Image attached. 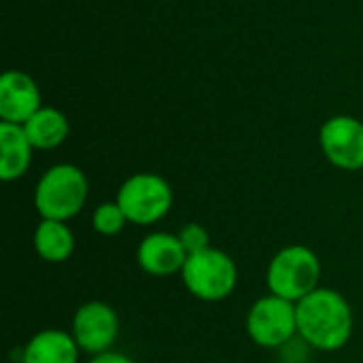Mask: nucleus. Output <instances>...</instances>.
Instances as JSON below:
<instances>
[{"label": "nucleus", "instance_id": "10", "mask_svg": "<svg viewBox=\"0 0 363 363\" xmlns=\"http://www.w3.org/2000/svg\"><path fill=\"white\" fill-rule=\"evenodd\" d=\"M40 111V94L36 83L17 70H9L0 79V117L2 121L23 125Z\"/></svg>", "mask_w": 363, "mask_h": 363}, {"label": "nucleus", "instance_id": "8", "mask_svg": "<svg viewBox=\"0 0 363 363\" xmlns=\"http://www.w3.org/2000/svg\"><path fill=\"white\" fill-rule=\"evenodd\" d=\"M321 149L325 157L342 170L363 168V123L353 117H332L321 128Z\"/></svg>", "mask_w": 363, "mask_h": 363}, {"label": "nucleus", "instance_id": "17", "mask_svg": "<svg viewBox=\"0 0 363 363\" xmlns=\"http://www.w3.org/2000/svg\"><path fill=\"white\" fill-rule=\"evenodd\" d=\"M87 363H136V362H134V359H130V357H125V355H121V353H113V351H108V353H102V355L91 357Z\"/></svg>", "mask_w": 363, "mask_h": 363}, {"label": "nucleus", "instance_id": "11", "mask_svg": "<svg viewBox=\"0 0 363 363\" xmlns=\"http://www.w3.org/2000/svg\"><path fill=\"white\" fill-rule=\"evenodd\" d=\"M79 351L72 334L64 330H43L28 340L21 363H77Z\"/></svg>", "mask_w": 363, "mask_h": 363}, {"label": "nucleus", "instance_id": "15", "mask_svg": "<svg viewBox=\"0 0 363 363\" xmlns=\"http://www.w3.org/2000/svg\"><path fill=\"white\" fill-rule=\"evenodd\" d=\"M128 223L123 211L119 208L117 202H106V204H100L96 211H94V217H91V225L98 234L102 236H115L123 230V225Z\"/></svg>", "mask_w": 363, "mask_h": 363}, {"label": "nucleus", "instance_id": "7", "mask_svg": "<svg viewBox=\"0 0 363 363\" xmlns=\"http://www.w3.org/2000/svg\"><path fill=\"white\" fill-rule=\"evenodd\" d=\"M119 336V317L104 302L83 304L72 319V338L77 347L96 357L108 353Z\"/></svg>", "mask_w": 363, "mask_h": 363}, {"label": "nucleus", "instance_id": "13", "mask_svg": "<svg viewBox=\"0 0 363 363\" xmlns=\"http://www.w3.org/2000/svg\"><path fill=\"white\" fill-rule=\"evenodd\" d=\"M34 249L40 259L49 264L66 262L74 251V236L66 221L43 219L34 230Z\"/></svg>", "mask_w": 363, "mask_h": 363}, {"label": "nucleus", "instance_id": "9", "mask_svg": "<svg viewBox=\"0 0 363 363\" xmlns=\"http://www.w3.org/2000/svg\"><path fill=\"white\" fill-rule=\"evenodd\" d=\"M189 253L179 236L166 232H153L138 245V266L151 277H170L183 270Z\"/></svg>", "mask_w": 363, "mask_h": 363}, {"label": "nucleus", "instance_id": "2", "mask_svg": "<svg viewBox=\"0 0 363 363\" xmlns=\"http://www.w3.org/2000/svg\"><path fill=\"white\" fill-rule=\"evenodd\" d=\"M87 191V179L77 166L57 164L40 177L34 189V206L43 219L68 221L85 206Z\"/></svg>", "mask_w": 363, "mask_h": 363}, {"label": "nucleus", "instance_id": "6", "mask_svg": "<svg viewBox=\"0 0 363 363\" xmlns=\"http://www.w3.org/2000/svg\"><path fill=\"white\" fill-rule=\"evenodd\" d=\"M247 334L264 349L287 345L298 334L296 304L272 294L259 298L247 315Z\"/></svg>", "mask_w": 363, "mask_h": 363}, {"label": "nucleus", "instance_id": "14", "mask_svg": "<svg viewBox=\"0 0 363 363\" xmlns=\"http://www.w3.org/2000/svg\"><path fill=\"white\" fill-rule=\"evenodd\" d=\"M26 136L34 149H53L68 136V119L55 108H40L23 123Z\"/></svg>", "mask_w": 363, "mask_h": 363}, {"label": "nucleus", "instance_id": "3", "mask_svg": "<svg viewBox=\"0 0 363 363\" xmlns=\"http://www.w3.org/2000/svg\"><path fill=\"white\" fill-rule=\"evenodd\" d=\"M321 279V262L317 253L304 245H291L279 251L266 274V283L272 296L298 304L313 294Z\"/></svg>", "mask_w": 363, "mask_h": 363}, {"label": "nucleus", "instance_id": "1", "mask_svg": "<svg viewBox=\"0 0 363 363\" xmlns=\"http://www.w3.org/2000/svg\"><path fill=\"white\" fill-rule=\"evenodd\" d=\"M298 334L323 353L342 349L353 334V311L345 296L334 289L317 287L296 304Z\"/></svg>", "mask_w": 363, "mask_h": 363}, {"label": "nucleus", "instance_id": "5", "mask_svg": "<svg viewBox=\"0 0 363 363\" xmlns=\"http://www.w3.org/2000/svg\"><path fill=\"white\" fill-rule=\"evenodd\" d=\"M115 202L130 223L151 225L168 215L172 206V189L162 177L143 172L130 177L119 187Z\"/></svg>", "mask_w": 363, "mask_h": 363}, {"label": "nucleus", "instance_id": "4", "mask_svg": "<svg viewBox=\"0 0 363 363\" xmlns=\"http://www.w3.org/2000/svg\"><path fill=\"white\" fill-rule=\"evenodd\" d=\"M181 277L187 291L198 300L221 302L234 291L238 283V268L228 253L208 247L187 257Z\"/></svg>", "mask_w": 363, "mask_h": 363}, {"label": "nucleus", "instance_id": "16", "mask_svg": "<svg viewBox=\"0 0 363 363\" xmlns=\"http://www.w3.org/2000/svg\"><path fill=\"white\" fill-rule=\"evenodd\" d=\"M179 238H181V242H183V247H185V251H187L189 255L208 249V234H206V230H204L202 225H198V223L185 225V228L181 230V234H179Z\"/></svg>", "mask_w": 363, "mask_h": 363}, {"label": "nucleus", "instance_id": "12", "mask_svg": "<svg viewBox=\"0 0 363 363\" xmlns=\"http://www.w3.org/2000/svg\"><path fill=\"white\" fill-rule=\"evenodd\" d=\"M0 147H2V160H0V177L2 181H15L23 177V172L30 166L32 145L26 136L23 125L2 121L0 123Z\"/></svg>", "mask_w": 363, "mask_h": 363}]
</instances>
